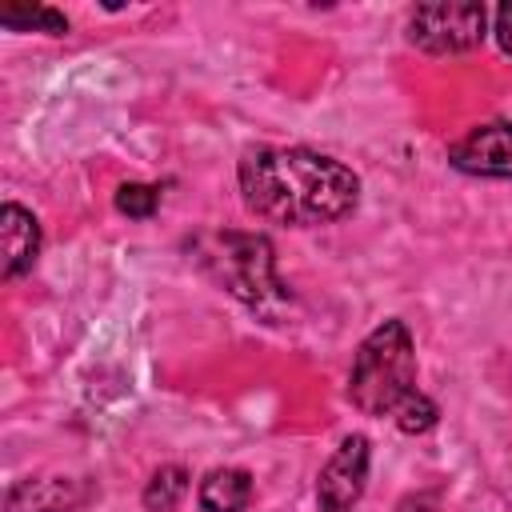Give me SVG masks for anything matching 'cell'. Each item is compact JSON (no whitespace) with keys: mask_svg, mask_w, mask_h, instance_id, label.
I'll return each instance as SVG.
<instances>
[{"mask_svg":"<svg viewBox=\"0 0 512 512\" xmlns=\"http://www.w3.org/2000/svg\"><path fill=\"white\" fill-rule=\"evenodd\" d=\"M240 192L260 220L316 228L356 208L360 180L348 164L312 148H252L240 160Z\"/></svg>","mask_w":512,"mask_h":512,"instance_id":"obj_1","label":"cell"},{"mask_svg":"<svg viewBox=\"0 0 512 512\" xmlns=\"http://www.w3.org/2000/svg\"><path fill=\"white\" fill-rule=\"evenodd\" d=\"M348 400L364 416H392L408 436L436 428L440 408L416 388V348L404 320H384L360 340L348 376Z\"/></svg>","mask_w":512,"mask_h":512,"instance_id":"obj_2","label":"cell"},{"mask_svg":"<svg viewBox=\"0 0 512 512\" xmlns=\"http://www.w3.org/2000/svg\"><path fill=\"white\" fill-rule=\"evenodd\" d=\"M192 260L244 304H264L280 296L272 244L256 232H200L188 240Z\"/></svg>","mask_w":512,"mask_h":512,"instance_id":"obj_3","label":"cell"},{"mask_svg":"<svg viewBox=\"0 0 512 512\" xmlns=\"http://www.w3.org/2000/svg\"><path fill=\"white\" fill-rule=\"evenodd\" d=\"M488 12L484 4L444 0V4H416L408 16V40L432 56H456L484 44Z\"/></svg>","mask_w":512,"mask_h":512,"instance_id":"obj_4","label":"cell"},{"mask_svg":"<svg viewBox=\"0 0 512 512\" xmlns=\"http://www.w3.org/2000/svg\"><path fill=\"white\" fill-rule=\"evenodd\" d=\"M368 436H344L340 448L328 456L316 480V504L320 512H352L368 488Z\"/></svg>","mask_w":512,"mask_h":512,"instance_id":"obj_5","label":"cell"},{"mask_svg":"<svg viewBox=\"0 0 512 512\" xmlns=\"http://www.w3.org/2000/svg\"><path fill=\"white\" fill-rule=\"evenodd\" d=\"M448 164L468 172V176H492V180H512V124H480L464 140L448 148Z\"/></svg>","mask_w":512,"mask_h":512,"instance_id":"obj_6","label":"cell"},{"mask_svg":"<svg viewBox=\"0 0 512 512\" xmlns=\"http://www.w3.org/2000/svg\"><path fill=\"white\" fill-rule=\"evenodd\" d=\"M0 244H4V280L24 276L36 264V252H40V224H36V216L8 200L0 208Z\"/></svg>","mask_w":512,"mask_h":512,"instance_id":"obj_7","label":"cell"},{"mask_svg":"<svg viewBox=\"0 0 512 512\" xmlns=\"http://www.w3.org/2000/svg\"><path fill=\"white\" fill-rule=\"evenodd\" d=\"M204 512H244L252 500V476L244 468H212L196 492Z\"/></svg>","mask_w":512,"mask_h":512,"instance_id":"obj_8","label":"cell"},{"mask_svg":"<svg viewBox=\"0 0 512 512\" xmlns=\"http://www.w3.org/2000/svg\"><path fill=\"white\" fill-rule=\"evenodd\" d=\"M72 500L76 496L68 480H20L8 492V512H68Z\"/></svg>","mask_w":512,"mask_h":512,"instance_id":"obj_9","label":"cell"},{"mask_svg":"<svg viewBox=\"0 0 512 512\" xmlns=\"http://www.w3.org/2000/svg\"><path fill=\"white\" fill-rule=\"evenodd\" d=\"M0 24L12 28V32H28V28H40V32H52V36L68 32V20L56 8H44V4H8V8H0Z\"/></svg>","mask_w":512,"mask_h":512,"instance_id":"obj_10","label":"cell"},{"mask_svg":"<svg viewBox=\"0 0 512 512\" xmlns=\"http://www.w3.org/2000/svg\"><path fill=\"white\" fill-rule=\"evenodd\" d=\"M184 492H188V472H184L180 464H168V468H160V472L148 480V488H144V508H148V512H176V504L184 500Z\"/></svg>","mask_w":512,"mask_h":512,"instance_id":"obj_11","label":"cell"},{"mask_svg":"<svg viewBox=\"0 0 512 512\" xmlns=\"http://www.w3.org/2000/svg\"><path fill=\"white\" fill-rule=\"evenodd\" d=\"M116 208L124 212V216H132V220H148L156 208H160V188H152V184H120V192H116Z\"/></svg>","mask_w":512,"mask_h":512,"instance_id":"obj_12","label":"cell"},{"mask_svg":"<svg viewBox=\"0 0 512 512\" xmlns=\"http://www.w3.org/2000/svg\"><path fill=\"white\" fill-rule=\"evenodd\" d=\"M496 44L512 56V0H504V4L496 8Z\"/></svg>","mask_w":512,"mask_h":512,"instance_id":"obj_13","label":"cell"}]
</instances>
